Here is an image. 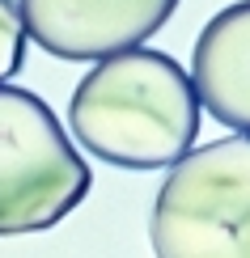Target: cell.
<instances>
[{
  "label": "cell",
  "mask_w": 250,
  "mask_h": 258,
  "mask_svg": "<svg viewBox=\"0 0 250 258\" xmlns=\"http://www.w3.org/2000/svg\"><path fill=\"white\" fill-rule=\"evenodd\" d=\"M68 127L93 157L123 169H166L199 136V98L166 51L132 47L97 59L72 89Z\"/></svg>",
  "instance_id": "1"
},
{
  "label": "cell",
  "mask_w": 250,
  "mask_h": 258,
  "mask_svg": "<svg viewBox=\"0 0 250 258\" xmlns=\"http://www.w3.org/2000/svg\"><path fill=\"white\" fill-rule=\"evenodd\" d=\"M157 258H250V136L182 153L148 212Z\"/></svg>",
  "instance_id": "2"
},
{
  "label": "cell",
  "mask_w": 250,
  "mask_h": 258,
  "mask_svg": "<svg viewBox=\"0 0 250 258\" xmlns=\"http://www.w3.org/2000/svg\"><path fill=\"white\" fill-rule=\"evenodd\" d=\"M89 165L30 89L0 85V237L42 233L89 195Z\"/></svg>",
  "instance_id": "3"
},
{
  "label": "cell",
  "mask_w": 250,
  "mask_h": 258,
  "mask_svg": "<svg viewBox=\"0 0 250 258\" xmlns=\"http://www.w3.org/2000/svg\"><path fill=\"white\" fill-rule=\"evenodd\" d=\"M26 34L60 59H106L144 47L178 0H17Z\"/></svg>",
  "instance_id": "4"
},
{
  "label": "cell",
  "mask_w": 250,
  "mask_h": 258,
  "mask_svg": "<svg viewBox=\"0 0 250 258\" xmlns=\"http://www.w3.org/2000/svg\"><path fill=\"white\" fill-rule=\"evenodd\" d=\"M187 77L216 123L250 136V0L221 9L199 30Z\"/></svg>",
  "instance_id": "5"
},
{
  "label": "cell",
  "mask_w": 250,
  "mask_h": 258,
  "mask_svg": "<svg viewBox=\"0 0 250 258\" xmlns=\"http://www.w3.org/2000/svg\"><path fill=\"white\" fill-rule=\"evenodd\" d=\"M26 21H21L17 0H0V85H9V77L21 68L26 59Z\"/></svg>",
  "instance_id": "6"
}]
</instances>
